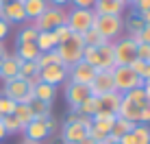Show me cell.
Here are the masks:
<instances>
[{"label": "cell", "mask_w": 150, "mask_h": 144, "mask_svg": "<svg viewBox=\"0 0 150 144\" xmlns=\"http://www.w3.org/2000/svg\"><path fill=\"white\" fill-rule=\"evenodd\" d=\"M63 94H65V101H68V107L72 111H76L79 107L85 103L91 94L89 85H83V83H74V81H65L63 83Z\"/></svg>", "instance_id": "obj_8"}, {"label": "cell", "mask_w": 150, "mask_h": 144, "mask_svg": "<svg viewBox=\"0 0 150 144\" xmlns=\"http://www.w3.org/2000/svg\"><path fill=\"white\" fill-rule=\"evenodd\" d=\"M70 76V68L63 63H57V66H48V68H41L39 70V79L44 81V83H50V85H61L65 83Z\"/></svg>", "instance_id": "obj_10"}, {"label": "cell", "mask_w": 150, "mask_h": 144, "mask_svg": "<svg viewBox=\"0 0 150 144\" xmlns=\"http://www.w3.org/2000/svg\"><path fill=\"white\" fill-rule=\"evenodd\" d=\"M20 2H24V0H20Z\"/></svg>", "instance_id": "obj_58"}, {"label": "cell", "mask_w": 150, "mask_h": 144, "mask_svg": "<svg viewBox=\"0 0 150 144\" xmlns=\"http://www.w3.org/2000/svg\"><path fill=\"white\" fill-rule=\"evenodd\" d=\"M13 116L20 120V125H22V129L28 125V122H33L35 120V114H33V107L26 105V103H18L15 105V111H13Z\"/></svg>", "instance_id": "obj_25"}, {"label": "cell", "mask_w": 150, "mask_h": 144, "mask_svg": "<svg viewBox=\"0 0 150 144\" xmlns=\"http://www.w3.org/2000/svg\"><path fill=\"white\" fill-rule=\"evenodd\" d=\"M39 66H37V61H22V66H20V79H24V81H28V79H33V76H37L39 74Z\"/></svg>", "instance_id": "obj_30"}, {"label": "cell", "mask_w": 150, "mask_h": 144, "mask_svg": "<svg viewBox=\"0 0 150 144\" xmlns=\"http://www.w3.org/2000/svg\"><path fill=\"white\" fill-rule=\"evenodd\" d=\"M2 125H4V129H7V135L9 133H20L22 131V125H20V120L13 114L11 116H2Z\"/></svg>", "instance_id": "obj_35"}, {"label": "cell", "mask_w": 150, "mask_h": 144, "mask_svg": "<svg viewBox=\"0 0 150 144\" xmlns=\"http://www.w3.org/2000/svg\"><path fill=\"white\" fill-rule=\"evenodd\" d=\"M142 90H144V94L150 98V81H144V85H142Z\"/></svg>", "instance_id": "obj_47"}, {"label": "cell", "mask_w": 150, "mask_h": 144, "mask_svg": "<svg viewBox=\"0 0 150 144\" xmlns=\"http://www.w3.org/2000/svg\"><path fill=\"white\" fill-rule=\"evenodd\" d=\"M20 66H22V61L18 59V55H7L2 59V66H0V79L2 81L15 79L20 74Z\"/></svg>", "instance_id": "obj_19"}, {"label": "cell", "mask_w": 150, "mask_h": 144, "mask_svg": "<svg viewBox=\"0 0 150 144\" xmlns=\"http://www.w3.org/2000/svg\"><path fill=\"white\" fill-rule=\"evenodd\" d=\"M148 144H150V142H148Z\"/></svg>", "instance_id": "obj_59"}, {"label": "cell", "mask_w": 150, "mask_h": 144, "mask_svg": "<svg viewBox=\"0 0 150 144\" xmlns=\"http://www.w3.org/2000/svg\"><path fill=\"white\" fill-rule=\"evenodd\" d=\"M81 37H83V44H85V46H91V48H98V46H102V44H105L102 35L98 33V31H96L94 26H91L89 31H85V33H83Z\"/></svg>", "instance_id": "obj_31"}, {"label": "cell", "mask_w": 150, "mask_h": 144, "mask_svg": "<svg viewBox=\"0 0 150 144\" xmlns=\"http://www.w3.org/2000/svg\"><path fill=\"white\" fill-rule=\"evenodd\" d=\"M142 20H144V26H150V11L142 13Z\"/></svg>", "instance_id": "obj_48"}, {"label": "cell", "mask_w": 150, "mask_h": 144, "mask_svg": "<svg viewBox=\"0 0 150 144\" xmlns=\"http://www.w3.org/2000/svg\"><path fill=\"white\" fill-rule=\"evenodd\" d=\"M124 9L126 7L120 0H96V4H94L96 15H122Z\"/></svg>", "instance_id": "obj_18"}, {"label": "cell", "mask_w": 150, "mask_h": 144, "mask_svg": "<svg viewBox=\"0 0 150 144\" xmlns=\"http://www.w3.org/2000/svg\"><path fill=\"white\" fill-rule=\"evenodd\" d=\"M91 94L94 96H102V94H109V92H115V83H113V72L111 70H98L94 81L89 85Z\"/></svg>", "instance_id": "obj_12"}, {"label": "cell", "mask_w": 150, "mask_h": 144, "mask_svg": "<svg viewBox=\"0 0 150 144\" xmlns=\"http://www.w3.org/2000/svg\"><path fill=\"white\" fill-rule=\"evenodd\" d=\"M107 144H120V142H117V140H113V142H107Z\"/></svg>", "instance_id": "obj_55"}, {"label": "cell", "mask_w": 150, "mask_h": 144, "mask_svg": "<svg viewBox=\"0 0 150 144\" xmlns=\"http://www.w3.org/2000/svg\"><path fill=\"white\" fill-rule=\"evenodd\" d=\"M52 33H54V37H57V44H63V42H68V39L72 37V31H70L68 24H61V26H57Z\"/></svg>", "instance_id": "obj_37"}, {"label": "cell", "mask_w": 150, "mask_h": 144, "mask_svg": "<svg viewBox=\"0 0 150 144\" xmlns=\"http://www.w3.org/2000/svg\"><path fill=\"white\" fill-rule=\"evenodd\" d=\"M0 118H2V111H0Z\"/></svg>", "instance_id": "obj_57"}, {"label": "cell", "mask_w": 150, "mask_h": 144, "mask_svg": "<svg viewBox=\"0 0 150 144\" xmlns=\"http://www.w3.org/2000/svg\"><path fill=\"white\" fill-rule=\"evenodd\" d=\"M7 55H9V53H7V46H4L2 42H0V57L4 59V57H7Z\"/></svg>", "instance_id": "obj_50"}, {"label": "cell", "mask_w": 150, "mask_h": 144, "mask_svg": "<svg viewBox=\"0 0 150 144\" xmlns=\"http://www.w3.org/2000/svg\"><path fill=\"white\" fill-rule=\"evenodd\" d=\"M28 83L24 79H20V76H15V79H9V81H4V85H2V96L4 98H11L15 103H20L24 98V96L28 94Z\"/></svg>", "instance_id": "obj_13"}, {"label": "cell", "mask_w": 150, "mask_h": 144, "mask_svg": "<svg viewBox=\"0 0 150 144\" xmlns=\"http://www.w3.org/2000/svg\"><path fill=\"white\" fill-rule=\"evenodd\" d=\"M70 4L74 9H94L96 0H70Z\"/></svg>", "instance_id": "obj_42"}, {"label": "cell", "mask_w": 150, "mask_h": 144, "mask_svg": "<svg viewBox=\"0 0 150 144\" xmlns=\"http://www.w3.org/2000/svg\"><path fill=\"white\" fill-rule=\"evenodd\" d=\"M96 111H98L96 96H89V98H87V101L79 107V109H76V114H79V116H89V118H91V116H96Z\"/></svg>", "instance_id": "obj_33"}, {"label": "cell", "mask_w": 150, "mask_h": 144, "mask_svg": "<svg viewBox=\"0 0 150 144\" xmlns=\"http://www.w3.org/2000/svg\"><path fill=\"white\" fill-rule=\"evenodd\" d=\"M7 138V129H4V125H2V118H0V140H4Z\"/></svg>", "instance_id": "obj_49"}, {"label": "cell", "mask_w": 150, "mask_h": 144, "mask_svg": "<svg viewBox=\"0 0 150 144\" xmlns=\"http://www.w3.org/2000/svg\"><path fill=\"white\" fill-rule=\"evenodd\" d=\"M96 68L94 66H89L87 61H79V63H74V66H70V76H68V81H74V83H83V85H91V81H94V76H96Z\"/></svg>", "instance_id": "obj_11"}, {"label": "cell", "mask_w": 150, "mask_h": 144, "mask_svg": "<svg viewBox=\"0 0 150 144\" xmlns=\"http://www.w3.org/2000/svg\"><path fill=\"white\" fill-rule=\"evenodd\" d=\"M22 133H24V140H33V142H44L46 138L50 135V131H48V127H46L44 120L28 122V125L22 129Z\"/></svg>", "instance_id": "obj_16"}, {"label": "cell", "mask_w": 150, "mask_h": 144, "mask_svg": "<svg viewBox=\"0 0 150 144\" xmlns=\"http://www.w3.org/2000/svg\"><path fill=\"white\" fill-rule=\"evenodd\" d=\"M137 59L150 63V46L148 44H137Z\"/></svg>", "instance_id": "obj_40"}, {"label": "cell", "mask_w": 150, "mask_h": 144, "mask_svg": "<svg viewBox=\"0 0 150 144\" xmlns=\"http://www.w3.org/2000/svg\"><path fill=\"white\" fill-rule=\"evenodd\" d=\"M4 15L2 18L7 20L9 24L11 22H15V24H22V22H26V13H24V4L20 2V0H7V2H4Z\"/></svg>", "instance_id": "obj_15"}, {"label": "cell", "mask_w": 150, "mask_h": 144, "mask_svg": "<svg viewBox=\"0 0 150 144\" xmlns=\"http://www.w3.org/2000/svg\"><path fill=\"white\" fill-rule=\"evenodd\" d=\"M7 35H9V22L0 18V42H2V39L7 37Z\"/></svg>", "instance_id": "obj_44"}, {"label": "cell", "mask_w": 150, "mask_h": 144, "mask_svg": "<svg viewBox=\"0 0 150 144\" xmlns=\"http://www.w3.org/2000/svg\"><path fill=\"white\" fill-rule=\"evenodd\" d=\"M128 37L135 44H148L150 46V26H144L142 31H137V33H131Z\"/></svg>", "instance_id": "obj_36"}, {"label": "cell", "mask_w": 150, "mask_h": 144, "mask_svg": "<svg viewBox=\"0 0 150 144\" xmlns=\"http://www.w3.org/2000/svg\"><path fill=\"white\" fill-rule=\"evenodd\" d=\"M146 66H148L146 61H142V59H133L131 63H128V68L135 72L137 76H142V79H144V74H146Z\"/></svg>", "instance_id": "obj_39"}, {"label": "cell", "mask_w": 150, "mask_h": 144, "mask_svg": "<svg viewBox=\"0 0 150 144\" xmlns=\"http://www.w3.org/2000/svg\"><path fill=\"white\" fill-rule=\"evenodd\" d=\"M133 122H128V120H124V118L120 116H115V122H113V129H111V135L115 138V140H120V138L124 135V133H131L133 131Z\"/></svg>", "instance_id": "obj_28"}, {"label": "cell", "mask_w": 150, "mask_h": 144, "mask_svg": "<svg viewBox=\"0 0 150 144\" xmlns=\"http://www.w3.org/2000/svg\"><path fill=\"white\" fill-rule=\"evenodd\" d=\"M33 94H35V98H37V101L52 103L54 96H57V87L50 85V83H44V81H39V83L33 87Z\"/></svg>", "instance_id": "obj_23"}, {"label": "cell", "mask_w": 150, "mask_h": 144, "mask_svg": "<svg viewBox=\"0 0 150 144\" xmlns=\"http://www.w3.org/2000/svg\"><path fill=\"white\" fill-rule=\"evenodd\" d=\"M57 63H61L57 50H50V53H39V57H37V66H39V68H48V66H57Z\"/></svg>", "instance_id": "obj_32"}, {"label": "cell", "mask_w": 150, "mask_h": 144, "mask_svg": "<svg viewBox=\"0 0 150 144\" xmlns=\"http://www.w3.org/2000/svg\"><path fill=\"white\" fill-rule=\"evenodd\" d=\"M35 39H37V31L33 29V24L20 29V33H18V44H28V42H35Z\"/></svg>", "instance_id": "obj_34"}, {"label": "cell", "mask_w": 150, "mask_h": 144, "mask_svg": "<svg viewBox=\"0 0 150 144\" xmlns=\"http://www.w3.org/2000/svg\"><path fill=\"white\" fill-rule=\"evenodd\" d=\"M117 142H120V144H135V140H133V133H124Z\"/></svg>", "instance_id": "obj_45"}, {"label": "cell", "mask_w": 150, "mask_h": 144, "mask_svg": "<svg viewBox=\"0 0 150 144\" xmlns=\"http://www.w3.org/2000/svg\"><path fill=\"white\" fill-rule=\"evenodd\" d=\"M133 140H135V144H148L150 142V125H135L133 127Z\"/></svg>", "instance_id": "obj_29"}, {"label": "cell", "mask_w": 150, "mask_h": 144, "mask_svg": "<svg viewBox=\"0 0 150 144\" xmlns=\"http://www.w3.org/2000/svg\"><path fill=\"white\" fill-rule=\"evenodd\" d=\"M146 103H148V96L144 94V90L142 87H135V90L122 94L117 116L128 120V122H133V125H139V116H142V109H144Z\"/></svg>", "instance_id": "obj_1"}, {"label": "cell", "mask_w": 150, "mask_h": 144, "mask_svg": "<svg viewBox=\"0 0 150 144\" xmlns=\"http://www.w3.org/2000/svg\"><path fill=\"white\" fill-rule=\"evenodd\" d=\"M144 81H150V63L146 66V74H144Z\"/></svg>", "instance_id": "obj_52"}, {"label": "cell", "mask_w": 150, "mask_h": 144, "mask_svg": "<svg viewBox=\"0 0 150 144\" xmlns=\"http://www.w3.org/2000/svg\"><path fill=\"white\" fill-rule=\"evenodd\" d=\"M120 101H122V94H120V92H109V94L96 96V103H98V111H96V114H111V116H117Z\"/></svg>", "instance_id": "obj_14"}, {"label": "cell", "mask_w": 150, "mask_h": 144, "mask_svg": "<svg viewBox=\"0 0 150 144\" xmlns=\"http://www.w3.org/2000/svg\"><path fill=\"white\" fill-rule=\"evenodd\" d=\"M113 122H115V116H111V114H96V116H91V127H94L96 131L105 133V135L111 133Z\"/></svg>", "instance_id": "obj_20"}, {"label": "cell", "mask_w": 150, "mask_h": 144, "mask_svg": "<svg viewBox=\"0 0 150 144\" xmlns=\"http://www.w3.org/2000/svg\"><path fill=\"white\" fill-rule=\"evenodd\" d=\"M57 55H59L61 63L63 66H74L83 59V50H85V44H83V37L79 33H72V37L63 44H57Z\"/></svg>", "instance_id": "obj_2"}, {"label": "cell", "mask_w": 150, "mask_h": 144, "mask_svg": "<svg viewBox=\"0 0 150 144\" xmlns=\"http://www.w3.org/2000/svg\"><path fill=\"white\" fill-rule=\"evenodd\" d=\"M131 7H133V11H137V13H146V11H150V0H135Z\"/></svg>", "instance_id": "obj_41"}, {"label": "cell", "mask_w": 150, "mask_h": 144, "mask_svg": "<svg viewBox=\"0 0 150 144\" xmlns=\"http://www.w3.org/2000/svg\"><path fill=\"white\" fill-rule=\"evenodd\" d=\"M94 18H96V13H94V9H74L72 7V11H68V26L72 33H79L83 35L85 31H89L91 26H94Z\"/></svg>", "instance_id": "obj_7"}, {"label": "cell", "mask_w": 150, "mask_h": 144, "mask_svg": "<svg viewBox=\"0 0 150 144\" xmlns=\"http://www.w3.org/2000/svg\"><path fill=\"white\" fill-rule=\"evenodd\" d=\"M120 2L124 4V7H128V4H133V2H135V0H120Z\"/></svg>", "instance_id": "obj_53"}, {"label": "cell", "mask_w": 150, "mask_h": 144, "mask_svg": "<svg viewBox=\"0 0 150 144\" xmlns=\"http://www.w3.org/2000/svg\"><path fill=\"white\" fill-rule=\"evenodd\" d=\"M18 59L20 61H37L39 57V48L35 42H28V44H18Z\"/></svg>", "instance_id": "obj_24"}, {"label": "cell", "mask_w": 150, "mask_h": 144, "mask_svg": "<svg viewBox=\"0 0 150 144\" xmlns=\"http://www.w3.org/2000/svg\"><path fill=\"white\" fill-rule=\"evenodd\" d=\"M113 59L115 66H128L133 59H137V44L131 37H117L113 42Z\"/></svg>", "instance_id": "obj_9"}, {"label": "cell", "mask_w": 150, "mask_h": 144, "mask_svg": "<svg viewBox=\"0 0 150 144\" xmlns=\"http://www.w3.org/2000/svg\"><path fill=\"white\" fill-rule=\"evenodd\" d=\"M98 53V68L96 70H113L115 59H113V42H105L102 46L96 48Z\"/></svg>", "instance_id": "obj_17"}, {"label": "cell", "mask_w": 150, "mask_h": 144, "mask_svg": "<svg viewBox=\"0 0 150 144\" xmlns=\"http://www.w3.org/2000/svg\"><path fill=\"white\" fill-rule=\"evenodd\" d=\"M33 107V114H35V120H46V118L52 116V103H46V101H37L35 98L30 103Z\"/></svg>", "instance_id": "obj_26"}, {"label": "cell", "mask_w": 150, "mask_h": 144, "mask_svg": "<svg viewBox=\"0 0 150 144\" xmlns=\"http://www.w3.org/2000/svg\"><path fill=\"white\" fill-rule=\"evenodd\" d=\"M15 105L18 103L11 101V98H4V96H0V111H2V116H11L15 111Z\"/></svg>", "instance_id": "obj_38"}, {"label": "cell", "mask_w": 150, "mask_h": 144, "mask_svg": "<svg viewBox=\"0 0 150 144\" xmlns=\"http://www.w3.org/2000/svg\"><path fill=\"white\" fill-rule=\"evenodd\" d=\"M35 44H37L39 53H50V50L57 48V37H54L52 31H39Z\"/></svg>", "instance_id": "obj_21"}, {"label": "cell", "mask_w": 150, "mask_h": 144, "mask_svg": "<svg viewBox=\"0 0 150 144\" xmlns=\"http://www.w3.org/2000/svg\"><path fill=\"white\" fill-rule=\"evenodd\" d=\"M139 122H142V125H150V98H148V103L144 105V109H142V116H139Z\"/></svg>", "instance_id": "obj_43"}, {"label": "cell", "mask_w": 150, "mask_h": 144, "mask_svg": "<svg viewBox=\"0 0 150 144\" xmlns=\"http://www.w3.org/2000/svg\"><path fill=\"white\" fill-rule=\"evenodd\" d=\"M0 66H2V57H0Z\"/></svg>", "instance_id": "obj_56"}, {"label": "cell", "mask_w": 150, "mask_h": 144, "mask_svg": "<svg viewBox=\"0 0 150 144\" xmlns=\"http://www.w3.org/2000/svg\"><path fill=\"white\" fill-rule=\"evenodd\" d=\"M65 22H68V9L48 4V9H46L39 18L33 20V29L37 31V33L39 31H54L57 26H61V24H65Z\"/></svg>", "instance_id": "obj_4"}, {"label": "cell", "mask_w": 150, "mask_h": 144, "mask_svg": "<svg viewBox=\"0 0 150 144\" xmlns=\"http://www.w3.org/2000/svg\"><path fill=\"white\" fill-rule=\"evenodd\" d=\"M79 144H98V142H96V140H91V138H89V135H87V138H85V140H81Z\"/></svg>", "instance_id": "obj_51"}, {"label": "cell", "mask_w": 150, "mask_h": 144, "mask_svg": "<svg viewBox=\"0 0 150 144\" xmlns=\"http://www.w3.org/2000/svg\"><path fill=\"white\" fill-rule=\"evenodd\" d=\"M111 72H113L115 92H120V94H126V92H131V90H135V87H142L144 85V79H142V76H137L128 66H115Z\"/></svg>", "instance_id": "obj_6"}, {"label": "cell", "mask_w": 150, "mask_h": 144, "mask_svg": "<svg viewBox=\"0 0 150 144\" xmlns=\"http://www.w3.org/2000/svg\"><path fill=\"white\" fill-rule=\"evenodd\" d=\"M94 29L102 35L105 42H115L124 31V20L122 15H96Z\"/></svg>", "instance_id": "obj_3"}, {"label": "cell", "mask_w": 150, "mask_h": 144, "mask_svg": "<svg viewBox=\"0 0 150 144\" xmlns=\"http://www.w3.org/2000/svg\"><path fill=\"white\" fill-rule=\"evenodd\" d=\"M48 4H52V7H68L70 4V0H48Z\"/></svg>", "instance_id": "obj_46"}, {"label": "cell", "mask_w": 150, "mask_h": 144, "mask_svg": "<svg viewBox=\"0 0 150 144\" xmlns=\"http://www.w3.org/2000/svg\"><path fill=\"white\" fill-rule=\"evenodd\" d=\"M22 4H24V13H26L28 20L39 18V15L48 9V0H24Z\"/></svg>", "instance_id": "obj_22"}, {"label": "cell", "mask_w": 150, "mask_h": 144, "mask_svg": "<svg viewBox=\"0 0 150 144\" xmlns=\"http://www.w3.org/2000/svg\"><path fill=\"white\" fill-rule=\"evenodd\" d=\"M89 129H91V118L89 116H79V120L65 122V125H63L61 142H63V144H79L81 140L87 138Z\"/></svg>", "instance_id": "obj_5"}, {"label": "cell", "mask_w": 150, "mask_h": 144, "mask_svg": "<svg viewBox=\"0 0 150 144\" xmlns=\"http://www.w3.org/2000/svg\"><path fill=\"white\" fill-rule=\"evenodd\" d=\"M22 144H44V142H33V140H24Z\"/></svg>", "instance_id": "obj_54"}, {"label": "cell", "mask_w": 150, "mask_h": 144, "mask_svg": "<svg viewBox=\"0 0 150 144\" xmlns=\"http://www.w3.org/2000/svg\"><path fill=\"white\" fill-rule=\"evenodd\" d=\"M124 20V29L128 31V35L131 33H137V31H142L144 29V20H142V13H137V11H131L126 15V18H122Z\"/></svg>", "instance_id": "obj_27"}]
</instances>
